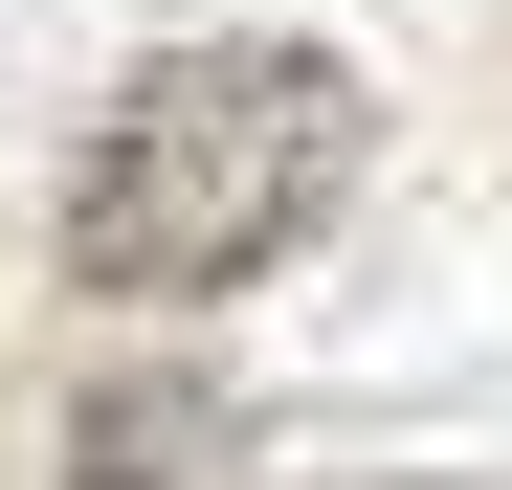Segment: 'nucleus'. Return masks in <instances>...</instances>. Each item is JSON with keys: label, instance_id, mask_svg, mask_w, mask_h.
Wrapping results in <instances>:
<instances>
[{"label": "nucleus", "instance_id": "obj_1", "mask_svg": "<svg viewBox=\"0 0 512 490\" xmlns=\"http://www.w3.org/2000/svg\"><path fill=\"white\" fill-rule=\"evenodd\" d=\"M357 67L334 45H268V23H223V45H156L134 90L90 112V156H67V290H112V312H179V290H245V268H290V245L357 201Z\"/></svg>", "mask_w": 512, "mask_h": 490}, {"label": "nucleus", "instance_id": "obj_2", "mask_svg": "<svg viewBox=\"0 0 512 490\" xmlns=\"http://www.w3.org/2000/svg\"><path fill=\"white\" fill-rule=\"evenodd\" d=\"M67 490H179V401H156V379L90 401V468H67Z\"/></svg>", "mask_w": 512, "mask_h": 490}]
</instances>
